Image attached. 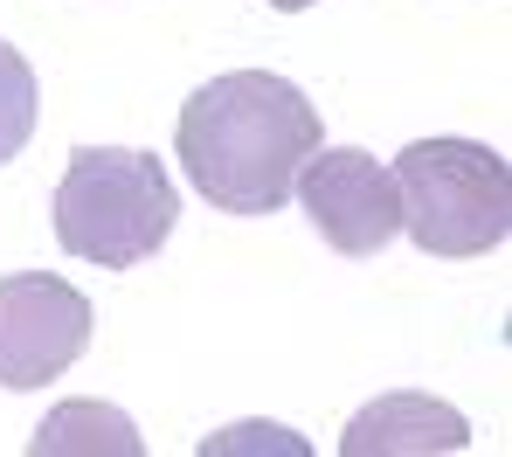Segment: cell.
<instances>
[{
	"label": "cell",
	"mask_w": 512,
	"mask_h": 457,
	"mask_svg": "<svg viewBox=\"0 0 512 457\" xmlns=\"http://www.w3.org/2000/svg\"><path fill=\"white\" fill-rule=\"evenodd\" d=\"M173 153L194 194L222 215H277L298 167L319 153V104L277 70L208 77L180 104Z\"/></svg>",
	"instance_id": "1"
},
{
	"label": "cell",
	"mask_w": 512,
	"mask_h": 457,
	"mask_svg": "<svg viewBox=\"0 0 512 457\" xmlns=\"http://www.w3.org/2000/svg\"><path fill=\"white\" fill-rule=\"evenodd\" d=\"M173 174L139 146H77L56 181V243L97 271H132L173 236Z\"/></svg>",
	"instance_id": "2"
},
{
	"label": "cell",
	"mask_w": 512,
	"mask_h": 457,
	"mask_svg": "<svg viewBox=\"0 0 512 457\" xmlns=\"http://www.w3.org/2000/svg\"><path fill=\"white\" fill-rule=\"evenodd\" d=\"M395 201L402 229L429 257H492L512 229V167L478 139H416L402 146Z\"/></svg>",
	"instance_id": "3"
},
{
	"label": "cell",
	"mask_w": 512,
	"mask_h": 457,
	"mask_svg": "<svg viewBox=\"0 0 512 457\" xmlns=\"http://www.w3.org/2000/svg\"><path fill=\"white\" fill-rule=\"evenodd\" d=\"M90 347V298L49 271L0 277V388L63 381Z\"/></svg>",
	"instance_id": "4"
},
{
	"label": "cell",
	"mask_w": 512,
	"mask_h": 457,
	"mask_svg": "<svg viewBox=\"0 0 512 457\" xmlns=\"http://www.w3.org/2000/svg\"><path fill=\"white\" fill-rule=\"evenodd\" d=\"M291 194L305 201L312 229H319L340 257H374V250H388V243L402 236L395 174H388L374 153H360V146H319V153L298 167Z\"/></svg>",
	"instance_id": "5"
},
{
	"label": "cell",
	"mask_w": 512,
	"mask_h": 457,
	"mask_svg": "<svg viewBox=\"0 0 512 457\" xmlns=\"http://www.w3.org/2000/svg\"><path fill=\"white\" fill-rule=\"evenodd\" d=\"M346 457H429V451H471V423L436 395H381L367 402L340 437Z\"/></svg>",
	"instance_id": "6"
},
{
	"label": "cell",
	"mask_w": 512,
	"mask_h": 457,
	"mask_svg": "<svg viewBox=\"0 0 512 457\" xmlns=\"http://www.w3.org/2000/svg\"><path fill=\"white\" fill-rule=\"evenodd\" d=\"M139 457L146 451V437L132 430V416L125 409H111V402H63V409H49V423L28 437V457Z\"/></svg>",
	"instance_id": "7"
},
{
	"label": "cell",
	"mask_w": 512,
	"mask_h": 457,
	"mask_svg": "<svg viewBox=\"0 0 512 457\" xmlns=\"http://www.w3.org/2000/svg\"><path fill=\"white\" fill-rule=\"evenodd\" d=\"M35 118H42V91H35V70L21 49L0 42V167L35 139Z\"/></svg>",
	"instance_id": "8"
},
{
	"label": "cell",
	"mask_w": 512,
	"mask_h": 457,
	"mask_svg": "<svg viewBox=\"0 0 512 457\" xmlns=\"http://www.w3.org/2000/svg\"><path fill=\"white\" fill-rule=\"evenodd\" d=\"M222 451H305L291 430H277V423H236V430H222V437H208L201 444V457H222Z\"/></svg>",
	"instance_id": "9"
},
{
	"label": "cell",
	"mask_w": 512,
	"mask_h": 457,
	"mask_svg": "<svg viewBox=\"0 0 512 457\" xmlns=\"http://www.w3.org/2000/svg\"><path fill=\"white\" fill-rule=\"evenodd\" d=\"M277 14H305V7H319V0H270Z\"/></svg>",
	"instance_id": "10"
}]
</instances>
